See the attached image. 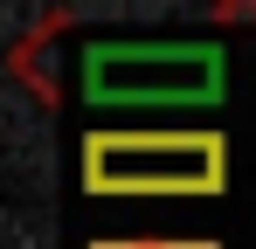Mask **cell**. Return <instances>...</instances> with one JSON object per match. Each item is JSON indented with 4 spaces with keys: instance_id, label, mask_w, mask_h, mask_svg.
<instances>
[{
    "instance_id": "3957f363",
    "label": "cell",
    "mask_w": 256,
    "mask_h": 249,
    "mask_svg": "<svg viewBox=\"0 0 256 249\" xmlns=\"http://www.w3.org/2000/svg\"><path fill=\"white\" fill-rule=\"evenodd\" d=\"M97 249H166V242H97ZM173 249H214V242H173Z\"/></svg>"
},
{
    "instance_id": "7a4b0ae2",
    "label": "cell",
    "mask_w": 256,
    "mask_h": 249,
    "mask_svg": "<svg viewBox=\"0 0 256 249\" xmlns=\"http://www.w3.org/2000/svg\"><path fill=\"white\" fill-rule=\"evenodd\" d=\"M76 70L97 111H201L228 97V56L214 42H90Z\"/></svg>"
},
{
    "instance_id": "6da1fadb",
    "label": "cell",
    "mask_w": 256,
    "mask_h": 249,
    "mask_svg": "<svg viewBox=\"0 0 256 249\" xmlns=\"http://www.w3.org/2000/svg\"><path fill=\"white\" fill-rule=\"evenodd\" d=\"M84 187L104 201H208L228 187L222 132H90Z\"/></svg>"
}]
</instances>
